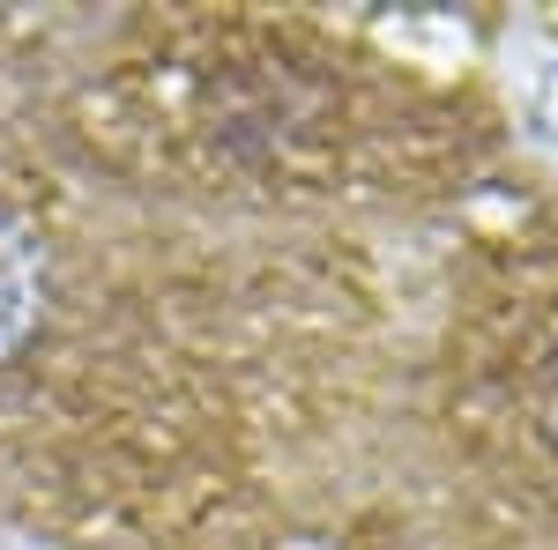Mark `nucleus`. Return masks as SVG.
<instances>
[{"label":"nucleus","instance_id":"1","mask_svg":"<svg viewBox=\"0 0 558 550\" xmlns=\"http://www.w3.org/2000/svg\"><path fill=\"white\" fill-rule=\"evenodd\" d=\"M0 23V506L68 536L216 543L260 476L246 402L276 365L283 246L254 186L194 157L128 75L31 68Z\"/></svg>","mask_w":558,"mask_h":550}]
</instances>
